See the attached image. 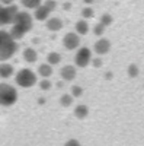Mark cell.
Wrapping results in <instances>:
<instances>
[{
    "mask_svg": "<svg viewBox=\"0 0 144 146\" xmlns=\"http://www.w3.org/2000/svg\"><path fill=\"white\" fill-rule=\"evenodd\" d=\"M112 22H114V18L109 13H105V15L101 16V23H102V25H105V27H109Z\"/></svg>",
    "mask_w": 144,
    "mask_h": 146,
    "instance_id": "ffe728a7",
    "label": "cell"
},
{
    "mask_svg": "<svg viewBox=\"0 0 144 146\" xmlns=\"http://www.w3.org/2000/svg\"><path fill=\"white\" fill-rule=\"evenodd\" d=\"M71 94H73V96H80L83 94V89L80 86H73L71 88Z\"/></svg>",
    "mask_w": 144,
    "mask_h": 146,
    "instance_id": "4316f807",
    "label": "cell"
},
{
    "mask_svg": "<svg viewBox=\"0 0 144 146\" xmlns=\"http://www.w3.org/2000/svg\"><path fill=\"white\" fill-rule=\"evenodd\" d=\"M9 34L12 35V38H13V40L16 41V40H22L23 36H25V34H26V32H25V31H22L19 27L13 25V27H12V29L9 31Z\"/></svg>",
    "mask_w": 144,
    "mask_h": 146,
    "instance_id": "e0dca14e",
    "label": "cell"
},
{
    "mask_svg": "<svg viewBox=\"0 0 144 146\" xmlns=\"http://www.w3.org/2000/svg\"><path fill=\"white\" fill-rule=\"evenodd\" d=\"M13 75V66L9 63H2L0 64V78L7 79Z\"/></svg>",
    "mask_w": 144,
    "mask_h": 146,
    "instance_id": "4fadbf2b",
    "label": "cell"
},
{
    "mask_svg": "<svg viewBox=\"0 0 144 146\" xmlns=\"http://www.w3.org/2000/svg\"><path fill=\"white\" fill-rule=\"evenodd\" d=\"M63 28V21L60 18H48L47 19V29L48 31H53L57 32Z\"/></svg>",
    "mask_w": 144,
    "mask_h": 146,
    "instance_id": "8fae6325",
    "label": "cell"
},
{
    "mask_svg": "<svg viewBox=\"0 0 144 146\" xmlns=\"http://www.w3.org/2000/svg\"><path fill=\"white\" fill-rule=\"evenodd\" d=\"M83 2H85L86 5H92V3L95 2V0H83Z\"/></svg>",
    "mask_w": 144,
    "mask_h": 146,
    "instance_id": "4dcf8cb0",
    "label": "cell"
},
{
    "mask_svg": "<svg viewBox=\"0 0 144 146\" xmlns=\"http://www.w3.org/2000/svg\"><path fill=\"white\" fill-rule=\"evenodd\" d=\"M0 3H2V5H12V3H13V0H0Z\"/></svg>",
    "mask_w": 144,
    "mask_h": 146,
    "instance_id": "f546056e",
    "label": "cell"
},
{
    "mask_svg": "<svg viewBox=\"0 0 144 146\" xmlns=\"http://www.w3.org/2000/svg\"><path fill=\"white\" fill-rule=\"evenodd\" d=\"M87 114H89V108H87L86 105H77V107L74 108V115H76L77 118H80V120L86 118Z\"/></svg>",
    "mask_w": 144,
    "mask_h": 146,
    "instance_id": "2e32d148",
    "label": "cell"
},
{
    "mask_svg": "<svg viewBox=\"0 0 144 146\" xmlns=\"http://www.w3.org/2000/svg\"><path fill=\"white\" fill-rule=\"evenodd\" d=\"M128 75H130V78L138 76V67H137V64H130L128 66Z\"/></svg>",
    "mask_w": 144,
    "mask_h": 146,
    "instance_id": "cb8c5ba5",
    "label": "cell"
},
{
    "mask_svg": "<svg viewBox=\"0 0 144 146\" xmlns=\"http://www.w3.org/2000/svg\"><path fill=\"white\" fill-rule=\"evenodd\" d=\"M13 25L19 27L25 32H29L34 27V18L28 13V12H18L16 16H15V21H13Z\"/></svg>",
    "mask_w": 144,
    "mask_h": 146,
    "instance_id": "5b68a950",
    "label": "cell"
},
{
    "mask_svg": "<svg viewBox=\"0 0 144 146\" xmlns=\"http://www.w3.org/2000/svg\"><path fill=\"white\" fill-rule=\"evenodd\" d=\"M37 58H38V53L35 51L34 48L28 47V48H25V50H23V60H25V62H28V63H35V62H37Z\"/></svg>",
    "mask_w": 144,
    "mask_h": 146,
    "instance_id": "7c38bea8",
    "label": "cell"
},
{
    "mask_svg": "<svg viewBox=\"0 0 144 146\" xmlns=\"http://www.w3.org/2000/svg\"><path fill=\"white\" fill-rule=\"evenodd\" d=\"M92 62H93V66L95 67H101L102 66V60L101 58H95V60H92Z\"/></svg>",
    "mask_w": 144,
    "mask_h": 146,
    "instance_id": "f1b7e54d",
    "label": "cell"
},
{
    "mask_svg": "<svg viewBox=\"0 0 144 146\" xmlns=\"http://www.w3.org/2000/svg\"><path fill=\"white\" fill-rule=\"evenodd\" d=\"M95 51L96 54H99V56H103V54H108L111 50V41L109 40H106V38H101L95 42Z\"/></svg>",
    "mask_w": 144,
    "mask_h": 146,
    "instance_id": "ba28073f",
    "label": "cell"
},
{
    "mask_svg": "<svg viewBox=\"0 0 144 146\" xmlns=\"http://www.w3.org/2000/svg\"><path fill=\"white\" fill-rule=\"evenodd\" d=\"M20 3L26 9H37L39 5H42V0H20Z\"/></svg>",
    "mask_w": 144,
    "mask_h": 146,
    "instance_id": "d6986e66",
    "label": "cell"
},
{
    "mask_svg": "<svg viewBox=\"0 0 144 146\" xmlns=\"http://www.w3.org/2000/svg\"><path fill=\"white\" fill-rule=\"evenodd\" d=\"M105 25H102V23L99 22V23H96L95 25V28H93V34L95 35H98V36H101V35H103V32H105Z\"/></svg>",
    "mask_w": 144,
    "mask_h": 146,
    "instance_id": "603a6c76",
    "label": "cell"
},
{
    "mask_svg": "<svg viewBox=\"0 0 144 146\" xmlns=\"http://www.w3.org/2000/svg\"><path fill=\"white\" fill-rule=\"evenodd\" d=\"M18 101V92L16 89L9 83H0V105L10 107Z\"/></svg>",
    "mask_w": 144,
    "mask_h": 146,
    "instance_id": "7a4b0ae2",
    "label": "cell"
},
{
    "mask_svg": "<svg viewBox=\"0 0 144 146\" xmlns=\"http://www.w3.org/2000/svg\"><path fill=\"white\" fill-rule=\"evenodd\" d=\"M18 12H19V9L13 3L5 5V6L0 3V25H10V23H13Z\"/></svg>",
    "mask_w": 144,
    "mask_h": 146,
    "instance_id": "3957f363",
    "label": "cell"
},
{
    "mask_svg": "<svg viewBox=\"0 0 144 146\" xmlns=\"http://www.w3.org/2000/svg\"><path fill=\"white\" fill-rule=\"evenodd\" d=\"M60 102H61V105H63V107H68V105H71V102H73V96L68 95V94H66V95H63V96H61Z\"/></svg>",
    "mask_w": 144,
    "mask_h": 146,
    "instance_id": "44dd1931",
    "label": "cell"
},
{
    "mask_svg": "<svg viewBox=\"0 0 144 146\" xmlns=\"http://www.w3.org/2000/svg\"><path fill=\"white\" fill-rule=\"evenodd\" d=\"M38 73H39V76H42V78H50V76L53 75V66H51L50 63L39 64Z\"/></svg>",
    "mask_w": 144,
    "mask_h": 146,
    "instance_id": "9a60e30c",
    "label": "cell"
},
{
    "mask_svg": "<svg viewBox=\"0 0 144 146\" xmlns=\"http://www.w3.org/2000/svg\"><path fill=\"white\" fill-rule=\"evenodd\" d=\"M63 44L67 50H77L80 45V35L77 32H67L63 38Z\"/></svg>",
    "mask_w": 144,
    "mask_h": 146,
    "instance_id": "52a82bcc",
    "label": "cell"
},
{
    "mask_svg": "<svg viewBox=\"0 0 144 146\" xmlns=\"http://www.w3.org/2000/svg\"><path fill=\"white\" fill-rule=\"evenodd\" d=\"M60 62H61V56H60V53L51 51L50 54L47 56V63H50L51 66H54V64H58Z\"/></svg>",
    "mask_w": 144,
    "mask_h": 146,
    "instance_id": "ac0fdd59",
    "label": "cell"
},
{
    "mask_svg": "<svg viewBox=\"0 0 144 146\" xmlns=\"http://www.w3.org/2000/svg\"><path fill=\"white\" fill-rule=\"evenodd\" d=\"M39 86H41V89H42V91H48V89L51 88V82H50V80H48V79L45 78V79H44V80L39 83Z\"/></svg>",
    "mask_w": 144,
    "mask_h": 146,
    "instance_id": "484cf974",
    "label": "cell"
},
{
    "mask_svg": "<svg viewBox=\"0 0 144 146\" xmlns=\"http://www.w3.org/2000/svg\"><path fill=\"white\" fill-rule=\"evenodd\" d=\"M34 10H35L34 16H35V19H38V21H47L48 18H50V13H51L45 5H39L37 9H34Z\"/></svg>",
    "mask_w": 144,
    "mask_h": 146,
    "instance_id": "30bf717a",
    "label": "cell"
},
{
    "mask_svg": "<svg viewBox=\"0 0 144 146\" xmlns=\"http://www.w3.org/2000/svg\"><path fill=\"white\" fill-rule=\"evenodd\" d=\"M64 146H82V145H80V142L76 140V139H70V140H67V142L64 143Z\"/></svg>",
    "mask_w": 144,
    "mask_h": 146,
    "instance_id": "83f0119b",
    "label": "cell"
},
{
    "mask_svg": "<svg viewBox=\"0 0 144 146\" xmlns=\"http://www.w3.org/2000/svg\"><path fill=\"white\" fill-rule=\"evenodd\" d=\"M44 5L48 7V10H50V12H54V10H55V7H57L55 0H47V2H45Z\"/></svg>",
    "mask_w": 144,
    "mask_h": 146,
    "instance_id": "d4e9b609",
    "label": "cell"
},
{
    "mask_svg": "<svg viewBox=\"0 0 144 146\" xmlns=\"http://www.w3.org/2000/svg\"><path fill=\"white\" fill-rule=\"evenodd\" d=\"M16 83L22 88H31L37 83V75L31 69H22L16 75Z\"/></svg>",
    "mask_w": 144,
    "mask_h": 146,
    "instance_id": "277c9868",
    "label": "cell"
},
{
    "mask_svg": "<svg viewBox=\"0 0 144 146\" xmlns=\"http://www.w3.org/2000/svg\"><path fill=\"white\" fill-rule=\"evenodd\" d=\"M93 15H95V12H93V9L89 7V6L82 10V16H83V19H90V18H93Z\"/></svg>",
    "mask_w": 144,
    "mask_h": 146,
    "instance_id": "7402d4cb",
    "label": "cell"
},
{
    "mask_svg": "<svg viewBox=\"0 0 144 146\" xmlns=\"http://www.w3.org/2000/svg\"><path fill=\"white\" fill-rule=\"evenodd\" d=\"M76 32L79 35H86L89 32V23L86 19H80L76 22Z\"/></svg>",
    "mask_w": 144,
    "mask_h": 146,
    "instance_id": "5bb4252c",
    "label": "cell"
},
{
    "mask_svg": "<svg viewBox=\"0 0 144 146\" xmlns=\"http://www.w3.org/2000/svg\"><path fill=\"white\" fill-rule=\"evenodd\" d=\"M61 78L64 79V80H67V82H71V80H74V78H76V75H77V70H76V67L74 66H64L63 69H61Z\"/></svg>",
    "mask_w": 144,
    "mask_h": 146,
    "instance_id": "9c48e42d",
    "label": "cell"
},
{
    "mask_svg": "<svg viewBox=\"0 0 144 146\" xmlns=\"http://www.w3.org/2000/svg\"><path fill=\"white\" fill-rule=\"evenodd\" d=\"M92 62V51L87 47H82L77 50L76 56H74V63L77 67H86L89 66Z\"/></svg>",
    "mask_w": 144,
    "mask_h": 146,
    "instance_id": "8992f818",
    "label": "cell"
},
{
    "mask_svg": "<svg viewBox=\"0 0 144 146\" xmlns=\"http://www.w3.org/2000/svg\"><path fill=\"white\" fill-rule=\"evenodd\" d=\"M18 51V42L6 31H0V62H6Z\"/></svg>",
    "mask_w": 144,
    "mask_h": 146,
    "instance_id": "6da1fadb",
    "label": "cell"
}]
</instances>
